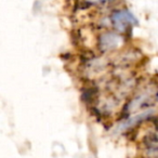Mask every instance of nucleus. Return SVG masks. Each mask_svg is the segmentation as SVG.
<instances>
[{"instance_id":"f257e3e1","label":"nucleus","mask_w":158,"mask_h":158,"mask_svg":"<svg viewBox=\"0 0 158 158\" xmlns=\"http://www.w3.org/2000/svg\"><path fill=\"white\" fill-rule=\"evenodd\" d=\"M110 18V24L114 27V29L121 34L126 39L127 37L131 36L132 27L139 24V21L136 20L135 16L126 8L114 10Z\"/></svg>"},{"instance_id":"f03ea898","label":"nucleus","mask_w":158,"mask_h":158,"mask_svg":"<svg viewBox=\"0 0 158 158\" xmlns=\"http://www.w3.org/2000/svg\"><path fill=\"white\" fill-rule=\"evenodd\" d=\"M126 38L116 31H105L97 37V48L101 53H110L118 50Z\"/></svg>"},{"instance_id":"7ed1b4c3","label":"nucleus","mask_w":158,"mask_h":158,"mask_svg":"<svg viewBox=\"0 0 158 158\" xmlns=\"http://www.w3.org/2000/svg\"><path fill=\"white\" fill-rule=\"evenodd\" d=\"M99 98V87L97 85H88L82 88L81 100L88 107L95 106V102Z\"/></svg>"},{"instance_id":"20e7f679","label":"nucleus","mask_w":158,"mask_h":158,"mask_svg":"<svg viewBox=\"0 0 158 158\" xmlns=\"http://www.w3.org/2000/svg\"><path fill=\"white\" fill-rule=\"evenodd\" d=\"M114 1H115V0H85V2L89 3L91 7H92V6H99V7H103V6L113 3Z\"/></svg>"}]
</instances>
